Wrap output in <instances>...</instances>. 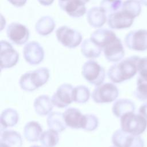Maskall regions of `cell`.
<instances>
[{
  "label": "cell",
  "mask_w": 147,
  "mask_h": 147,
  "mask_svg": "<svg viewBox=\"0 0 147 147\" xmlns=\"http://www.w3.org/2000/svg\"><path fill=\"white\" fill-rule=\"evenodd\" d=\"M6 32L7 38L16 45H23L29 38V29L20 22L10 23L7 25Z\"/></svg>",
  "instance_id": "cell-9"
},
{
  "label": "cell",
  "mask_w": 147,
  "mask_h": 147,
  "mask_svg": "<svg viewBox=\"0 0 147 147\" xmlns=\"http://www.w3.org/2000/svg\"><path fill=\"white\" fill-rule=\"evenodd\" d=\"M90 90L84 86H78L73 89V100L79 103L87 102L90 98Z\"/></svg>",
  "instance_id": "cell-29"
},
{
  "label": "cell",
  "mask_w": 147,
  "mask_h": 147,
  "mask_svg": "<svg viewBox=\"0 0 147 147\" xmlns=\"http://www.w3.org/2000/svg\"><path fill=\"white\" fill-rule=\"evenodd\" d=\"M18 121V114L16 110L8 108L4 110L0 117L1 130L16 125Z\"/></svg>",
  "instance_id": "cell-25"
},
{
  "label": "cell",
  "mask_w": 147,
  "mask_h": 147,
  "mask_svg": "<svg viewBox=\"0 0 147 147\" xmlns=\"http://www.w3.org/2000/svg\"><path fill=\"white\" fill-rule=\"evenodd\" d=\"M136 106L134 103L128 99H119L113 105L112 112L117 118H121L125 114L134 113Z\"/></svg>",
  "instance_id": "cell-19"
},
{
  "label": "cell",
  "mask_w": 147,
  "mask_h": 147,
  "mask_svg": "<svg viewBox=\"0 0 147 147\" xmlns=\"http://www.w3.org/2000/svg\"><path fill=\"white\" fill-rule=\"evenodd\" d=\"M80 49L82 55L88 59L98 57L103 51L100 47L96 44L90 38H86L82 42Z\"/></svg>",
  "instance_id": "cell-22"
},
{
  "label": "cell",
  "mask_w": 147,
  "mask_h": 147,
  "mask_svg": "<svg viewBox=\"0 0 147 147\" xmlns=\"http://www.w3.org/2000/svg\"><path fill=\"white\" fill-rule=\"evenodd\" d=\"M49 78V71L42 67L29 71L21 76L20 79L21 88L27 91H32L45 84Z\"/></svg>",
  "instance_id": "cell-2"
},
{
  "label": "cell",
  "mask_w": 147,
  "mask_h": 147,
  "mask_svg": "<svg viewBox=\"0 0 147 147\" xmlns=\"http://www.w3.org/2000/svg\"><path fill=\"white\" fill-rule=\"evenodd\" d=\"M79 1H80L81 2H82L84 5H86L87 3H88L90 1V0H79Z\"/></svg>",
  "instance_id": "cell-38"
},
{
  "label": "cell",
  "mask_w": 147,
  "mask_h": 147,
  "mask_svg": "<svg viewBox=\"0 0 147 147\" xmlns=\"http://www.w3.org/2000/svg\"><path fill=\"white\" fill-rule=\"evenodd\" d=\"M56 36L59 42L68 48L77 47L81 44L83 39V36L79 31L64 25L56 29Z\"/></svg>",
  "instance_id": "cell-5"
},
{
  "label": "cell",
  "mask_w": 147,
  "mask_h": 147,
  "mask_svg": "<svg viewBox=\"0 0 147 147\" xmlns=\"http://www.w3.org/2000/svg\"><path fill=\"white\" fill-rule=\"evenodd\" d=\"M134 96L139 100L147 101V81L138 77L137 80V87L134 91Z\"/></svg>",
  "instance_id": "cell-31"
},
{
  "label": "cell",
  "mask_w": 147,
  "mask_h": 147,
  "mask_svg": "<svg viewBox=\"0 0 147 147\" xmlns=\"http://www.w3.org/2000/svg\"><path fill=\"white\" fill-rule=\"evenodd\" d=\"M40 140L41 144L44 147H54L57 145L59 140L58 132L49 129L42 132Z\"/></svg>",
  "instance_id": "cell-27"
},
{
  "label": "cell",
  "mask_w": 147,
  "mask_h": 147,
  "mask_svg": "<svg viewBox=\"0 0 147 147\" xmlns=\"http://www.w3.org/2000/svg\"><path fill=\"white\" fill-rule=\"evenodd\" d=\"M138 56H131L111 65L107 71V76L111 81L120 83L134 77L138 72Z\"/></svg>",
  "instance_id": "cell-1"
},
{
  "label": "cell",
  "mask_w": 147,
  "mask_h": 147,
  "mask_svg": "<svg viewBox=\"0 0 147 147\" xmlns=\"http://www.w3.org/2000/svg\"><path fill=\"white\" fill-rule=\"evenodd\" d=\"M122 3V0H101L99 7L109 15L119 10Z\"/></svg>",
  "instance_id": "cell-30"
},
{
  "label": "cell",
  "mask_w": 147,
  "mask_h": 147,
  "mask_svg": "<svg viewBox=\"0 0 147 147\" xmlns=\"http://www.w3.org/2000/svg\"><path fill=\"white\" fill-rule=\"evenodd\" d=\"M33 106L37 114L46 115L52 110L53 104L49 96L44 95H40L35 99Z\"/></svg>",
  "instance_id": "cell-21"
},
{
  "label": "cell",
  "mask_w": 147,
  "mask_h": 147,
  "mask_svg": "<svg viewBox=\"0 0 147 147\" xmlns=\"http://www.w3.org/2000/svg\"><path fill=\"white\" fill-rule=\"evenodd\" d=\"M30 147H41V146H40L38 145H33V146H32Z\"/></svg>",
  "instance_id": "cell-40"
},
{
  "label": "cell",
  "mask_w": 147,
  "mask_h": 147,
  "mask_svg": "<svg viewBox=\"0 0 147 147\" xmlns=\"http://www.w3.org/2000/svg\"><path fill=\"white\" fill-rule=\"evenodd\" d=\"M121 9L135 18L141 13V3L139 0H125Z\"/></svg>",
  "instance_id": "cell-28"
},
{
  "label": "cell",
  "mask_w": 147,
  "mask_h": 147,
  "mask_svg": "<svg viewBox=\"0 0 147 147\" xmlns=\"http://www.w3.org/2000/svg\"><path fill=\"white\" fill-rule=\"evenodd\" d=\"M116 36L115 33L111 30L99 28L91 34L90 38L103 49L105 45Z\"/></svg>",
  "instance_id": "cell-18"
},
{
  "label": "cell",
  "mask_w": 147,
  "mask_h": 147,
  "mask_svg": "<svg viewBox=\"0 0 147 147\" xmlns=\"http://www.w3.org/2000/svg\"><path fill=\"white\" fill-rule=\"evenodd\" d=\"M58 3L61 9L72 18L80 17L86 13L85 5L79 0H59Z\"/></svg>",
  "instance_id": "cell-16"
},
{
  "label": "cell",
  "mask_w": 147,
  "mask_h": 147,
  "mask_svg": "<svg viewBox=\"0 0 147 147\" xmlns=\"http://www.w3.org/2000/svg\"><path fill=\"white\" fill-rule=\"evenodd\" d=\"M56 27V23L52 17L44 16L38 19L35 24L36 32L42 36L51 34Z\"/></svg>",
  "instance_id": "cell-20"
},
{
  "label": "cell",
  "mask_w": 147,
  "mask_h": 147,
  "mask_svg": "<svg viewBox=\"0 0 147 147\" xmlns=\"http://www.w3.org/2000/svg\"><path fill=\"white\" fill-rule=\"evenodd\" d=\"M22 52L25 61L30 65L39 64L44 58L45 53L42 47L35 41L26 44Z\"/></svg>",
  "instance_id": "cell-11"
},
{
  "label": "cell",
  "mask_w": 147,
  "mask_h": 147,
  "mask_svg": "<svg viewBox=\"0 0 147 147\" xmlns=\"http://www.w3.org/2000/svg\"><path fill=\"white\" fill-rule=\"evenodd\" d=\"M86 18L88 24L94 28H101L107 21L106 13L100 7L96 6L92 7L87 11Z\"/></svg>",
  "instance_id": "cell-17"
},
{
  "label": "cell",
  "mask_w": 147,
  "mask_h": 147,
  "mask_svg": "<svg viewBox=\"0 0 147 147\" xmlns=\"http://www.w3.org/2000/svg\"><path fill=\"white\" fill-rule=\"evenodd\" d=\"M12 5L17 7H21L26 4L27 0H7Z\"/></svg>",
  "instance_id": "cell-35"
},
{
  "label": "cell",
  "mask_w": 147,
  "mask_h": 147,
  "mask_svg": "<svg viewBox=\"0 0 147 147\" xmlns=\"http://www.w3.org/2000/svg\"><path fill=\"white\" fill-rule=\"evenodd\" d=\"M121 129L130 134L140 136L147 127V121L141 114L129 113L120 118Z\"/></svg>",
  "instance_id": "cell-3"
},
{
  "label": "cell",
  "mask_w": 147,
  "mask_h": 147,
  "mask_svg": "<svg viewBox=\"0 0 147 147\" xmlns=\"http://www.w3.org/2000/svg\"><path fill=\"white\" fill-rule=\"evenodd\" d=\"M47 125L49 129L57 132L64 131L67 127L63 118V114L59 112H52L47 118Z\"/></svg>",
  "instance_id": "cell-26"
},
{
  "label": "cell",
  "mask_w": 147,
  "mask_h": 147,
  "mask_svg": "<svg viewBox=\"0 0 147 147\" xmlns=\"http://www.w3.org/2000/svg\"><path fill=\"white\" fill-rule=\"evenodd\" d=\"M82 74L88 82L96 86L102 84L106 76L105 69L92 60H88L83 64Z\"/></svg>",
  "instance_id": "cell-4"
},
{
  "label": "cell",
  "mask_w": 147,
  "mask_h": 147,
  "mask_svg": "<svg viewBox=\"0 0 147 147\" xmlns=\"http://www.w3.org/2000/svg\"><path fill=\"white\" fill-rule=\"evenodd\" d=\"M111 141L116 147H144V140L140 136L130 134L121 129L113 133Z\"/></svg>",
  "instance_id": "cell-8"
},
{
  "label": "cell",
  "mask_w": 147,
  "mask_h": 147,
  "mask_svg": "<svg viewBox=\"0 0 147 147\" xmlns=\"http://www.w3.org/2000/svg\"><path fill=\"white\" fill-rule=\"evenodd\" d=\"M119 91L117 86L111 83H106L98 86L92 93L93 100L97 103H110L118 96Z\"/></svg>",
  "instance_id": "cell-6"
},
{
  "label": "cell",
  "mask_w": 147,
  "mask_h": 147,
  "mask_svg": "<svg viewBox=\"0 0 147 147\" xmlns=\"http://www.w3.org/2000/svg\"><path fill=\"white\" fill-rule=\"evenodd\" d=\"M0 147H9V146H7V145H6V144H4V143L1 142Z\"/></svg>",
  "instance_id": "cell-39"
},
{
  "label": "cell",
  "mask_w": 147,
  "mask_h": 147,
  "mask_svg": "<svg viewBox=\"0 0 147 147\" xmlns=\"http://www.w3.org/2000/svg\"><path fill=\"white\" fill-rule=\"evenodd\" d=\"M125 44L131 50L143 52L147 50V30H134L127 33L124 38Z\"/></svg>",
  "instance_id": "cell-7"
},
{
  "label": "cell",
  "mask_w": 147,
  "mask_h": 147,
  "mask_svg": "<svg viewBox=\"0 0 147 147\" xmlns=\"http://www.w3.org/2000/svg\"><path fill=\"white\" fill-rule=\"evenodd\" d=\"M87 115V123L85 128V130L92 131L95 130L98 125V118L93 115L88 114Z\"/></svg>",
  "instance_id": "cell-33"
},
{
  "label": "cell",
  "mask_w": 147,
  "mask_h": 147,
  "mask_svg": "<svg viewBox=\"0 0 147 147\" xmlns=\"http://www.w3.org/2000/svg\"><path fill=\"white\" fill-rule=\"evenodd\" d=\"M60 1H66V0H60Z\"/></svg>",
  "instance_id": "cell-41"
},
{
  "label": "cell",
  "mask_w": 147,
  "mask_h": 147,
  "mask_svg": "<svg viewBox=\"0 0 147 147\" xmlns=\"http://www.w3.org/2000/svg\"><path fill=\"white\" fill-rule=\"evenodd\" d=\"M138 113L141 114L147 121V101L145 102L139 108Z\"/></svg>",
  "instance_id": "cell-34"
},
{
  "label": "cell",
  "mask_w": 147,
  "mask_h": 147,
  "mask_svg": "<svg viewBox=\"0 0 147 147\" xmlns=\"http://www.w3.org/2000/svg\"><path fill=\"white\" fill-rule=\"evenodd\" d=\"M73 89L72 86L68 83L59 87L51 98L53 105L57 107L64 108L74 102Z\"/></svg>",
  "instance_id": "cell-13"
},
{
  "label": "cell",
  "mask_w": 147,
  "mask_h": 147,
  "mask_svg": "<svg viewBox=\"0 0 147 147\" xmlns=\"http://www.w3.org/2000/svg\"><path fill=\"white\" fill-rule=\"evenodd\" d=\"M139 1L141 3V5L145 6H147V0H139Z\"/></svg>",
  "instance_id": "cell-37"
},
{
  "label": "cell",
  "mask_w": 147,
  "mask_h": 147,
  "mask_svg": "<svg viewBox=\"0 0 147 147\" xmlns=\"http://www.w3.org/2000/svg\"><path fill=\"white\" fill-rule=\"evenodd\" d=\"M42 133V127L37 122L30 121L24 127V135L25 138L29 141L33 142L38 141Z\"/></svg>",
  "instance_id": "cell-24"
},
{
  "label": "cell",
  "mask_w": 147,
  "mask_h": 147,
  "mask_svg": "<svg viewBox=\"0 0 147 147\" xmlns=\"http://www.w3.org/2000/svg\"><path fill=\"white\" fill-rule=\"evenodd\" d=\"M63 114L67 126L72 129H85L87 123V115L82 114L79 109L70 107L67 109Z\"/></svg>",
  "instance_id": "cell-15"
},
{
  "label": "cell",
  "mask_w": 147,
  "mask_h": 147,
  "mask_svg": "<svg viewBox=\"0 0 147 147\" xmlns=\"http://www.w3.org/2000/svg\"><path fill=\"white\" fill-rule=\"evenodd\" d=\"M103 51L105 58L110 62H118L125 56V49L122 42L117 36L105 45Z\"/></svg>",
  "instance_id": "cell-12"
},
{
  "label": "cell",
  "mask_w": 147,
  "mask_h": 147,
  "mask_svg": "<svg viewBox=\"0 0 147 147\" xmlns=\"http://www.w3.org/2000/svg\"><path fill=\"white\" fill-rule=\"evenodd\" d=\"M139 77L147 81V57H141L138 63Z\"/></svg>",
  "instance_id": "cell-32"
},
{
  "label": "cell",
  "mask_w": 147,
  "mask_h": 147,
  "mask_svg": "<svg viewBox=\"0 0 147 147\" xmlns=\"http://www.w3.org/2000/svg\"><path fill=\"white\" fill-rule=\"evenodd\" d=\"M1 68H9L14 66L19 60V53L13 45L6 40L0 42Z\"/></svg>",
  "instance_id": "cell-10"
},
{
  "label": "cell",
  "mask_w": 147,
  "mask_h": 147,
  "mask_svg": "<svg viewBox=\"0 0 147 147\" xmlns=\"http://www.w3.org/2000/svg\"><path fill=\"white\" fill-rule=\"evenodd\" d=\"M37 1L40 4L45 6H50L54 2V0H37Z\"/></svg>",
  "instance_id": "cell-36"
},
{
  "label": "cell",
  "mask_w": 147,
  "mask_h": 147,
  "mask_svg": "<svg viewBox=\"0 0 147 147\" xmlns=\"http://www.w3.org/2000/svg\"><path fill=\"white\" fill-rule=\"evenodd\" d=\"M1 142L9 147H21L22 145L20 134L14 130H1Z\"/></svg>",
  "instance_id": "cell-23"
},
{
  "label": "cell",
  "mask_w": 147,
  "mask_h": 147,
  "mask_svg": "<svg viewBox=\"0 0 147 147\" xmlns=\"http://www.w3.org/2000/svg\"><path fill=\"white\" fill-rule=\"evenodd\" d=\"M134 18L120 9L107 16V25L112 29H123L130 28L133 24Z\"/></svg>",
  "instance_id": "cell-14"
}]
</instances>
